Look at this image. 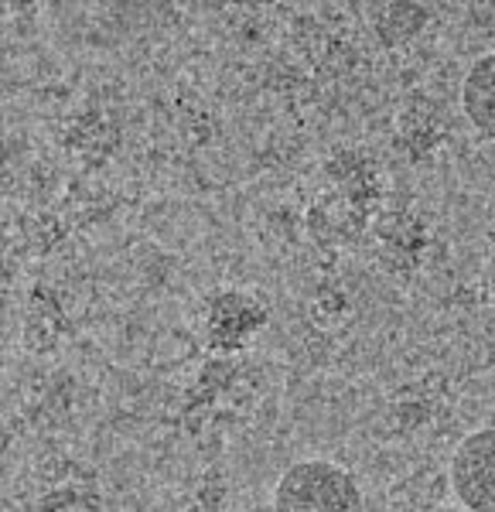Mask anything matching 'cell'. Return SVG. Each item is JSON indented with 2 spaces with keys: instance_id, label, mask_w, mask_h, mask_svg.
<instances>
[{
  "instance_id": "obj_1",
  "label": "cell",
  "mask_w": 495,
  "mask_h": 512,
  "mask_svg": "<svg viewBox=\"0 0 495 512\" xmlns=\"http://www.w3.org/2000/svg\"><path fill=\"white\" fill-rule=\"evenodd\" d=\"M274 512H366L359 482L335 461H297L280 475Z\"/></svg>"
},
{
  "instance_id": "obj_2",
  "label": "cell",
  "mask_w": 495,
  "mask_h": 512,
  "mask_svg": "<svg viewBox=\"0 0 495 512\" xmlns=\"http://www.w3.org/2000/svg\"><path fill=\"white\" fill-rule=\"evenodd\" d=\"M451 492L468 512H495V427L468 434L455 448Z\"/></svg>"
},
{
  "instance_id": "obj_3",
  "label": "cell",
  "mask_w": 495,
  "mask_h": 512,
  "mask_svg": "<svg viewBox=\"0 0 495 512\" xmlns=\"http://www.w3.org/2000/svg\"><path fill=\"white\" fill-rule=\"evenodd\" d=\"M461 110L478 134L495 140V52L475 59L461 82Z\"/></svg>"
}]
</instances>
